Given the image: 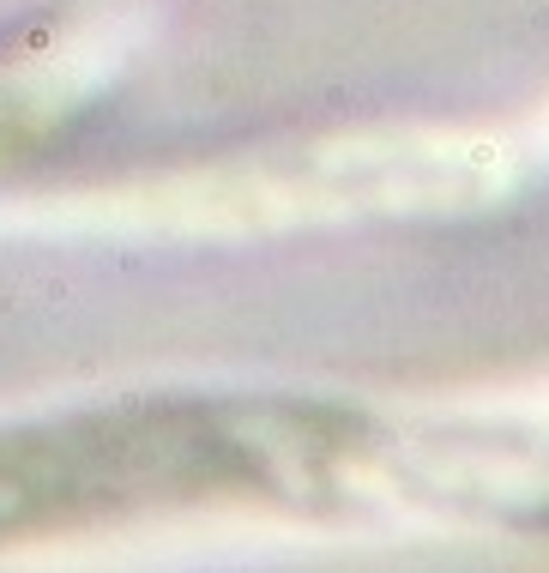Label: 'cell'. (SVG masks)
I'll return each mask as SVG.
<instances>
[{"mask_svg": "<svg viewBox=\"0 0 549 573\" xmlns=\"http://www.w3.org/2000/svg\"><path fill=\"white\" fill-rule=\"evenodd\" d=\"M513 157L459 133H344L296 151L229 157L103 199H73L115 229L151 236H260L344 218H429L507 194Z\"/></svg>", "mask_w": 549, "mask_h": 573, "instance_id": "2", "label": "cell"}, {"mask_svg": "<svg viewBox=\"0 0 549 573\" xmlns=\"http://www.w3.org/2000/svg\"><path fill=\"white\" fill-rule=\"evenodd\" d=\"M368 423L302 399H133L0 429V537L139 507L314 501L344 489Z\"/></svg>", "mask_w": 549, "mask_h": 573, "instance_id": "1", "label": "cell"}]
</instances>
